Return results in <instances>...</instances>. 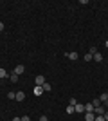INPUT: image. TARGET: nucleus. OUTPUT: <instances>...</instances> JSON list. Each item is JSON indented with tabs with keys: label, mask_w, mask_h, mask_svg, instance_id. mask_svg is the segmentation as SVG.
<instances>
[{
	"label": "nucleus",
	"mask_w": 108,
	"mask_h": 121,
	"mask_svg": "<svg viewBox=\"0 0 108 121\" xmlns=\"http://www.w3.org/2000/svg\"><path fill=\"white\" fill-rule=\"evenodd\" d=\"M67 56H68V60H72V61H76L77 58H79V54H77L76 51H72V52H67Z\"/></svg>",
	"instance_id": "6"
},
{
	"label": "nucleus",
	"mask_w": 108,
	"mask_h": 121,
	"mask_svg": "<svg viewBox=\"0 0 108 121\" xmlns=\"http://www.w3.org/2000/svg\"><path fill=\"white\" fill-rule=\"evenodd\" d=\"M15 72H16L18 76L24 74V72H25V67H24V65H16V67H15Z\"/></svg>",
	"instance_id": "7"
},
{
	"label": "nucleus",
	"mask_w": 108,
	"mask_h": 121,
	"mask_svg": "<svg viewBox=\"0 0 108 121\" xmlns=\"http://www.w3.org/2000/svg\"><path fill=\"white\" fill-rule=\"evenodd\" d=\"M7 98L9 99H16V92H7Z\"/></svg>",
	"instance_id": "17"
},
{
	"label": "nucleus",
	"mask_w": 108,
	"mask_h": 121,
	"mask_svg": "<svg viewBox=\"0 0 108 121\" xmlns=\"http://www.w3.org/2000/svg\"><path fill=\"white\" fill-rule=\"evenodd\" d=\"M34 83H36V85H38V87H41V85H43V83H45V76H36V78H34Z\"/></svg>",
	"instance_id": "1"
},
{
	"label": "nucleus",
	"mask_w": 108,
	"mask_h": 121,
	"mask_svg": "<svg viewBox=\"0 0 108 121\" xmlns=\"http://www.w3.org/2000/svg\"><path fill=\"white\" fill-rule=\"evenodd\" d=\"M104 112H106L104 107H96V108H94V114H96V116H103Z\"/></svg>",
	"instance_id": "3"
},
{
	"label": "nucleus",
	"mask_w": 108,
	"mask_h": 121,
	"mask_svg": "<svg viewBox=\"0 0 108 121\" xmlns=\"http://www.w3.org/2000/svg\"><path fill=\"white\" fill-rule=\"evenodd\" d=\"M74 110H76L77 114H83V112H85V105H83V103H76V105H74Z\"/></svg>",
	"instance_id": "2"
},
{
	"label": "nucleus",
	"mask_w": 108,
	"mask_h": 121,
	"mask_svg": "<svg viewBox=\"0 0 108 121\" xmlns=\"http://www.w3.org/2000/svg\"><path fill=\"white\" fill-rule=\"evenodd\" d=\"M85 121H96V114L94 112H85Z\"/></svg>",
	"instance_id": "4"
},
{
	"label": "nucleus",
	"mask_w": 108,
	"mask_h": 121,
	"mask_svg": "<svg viewBox=\"0 0 108 121\" xmlns=\"http://www.w3.org/2000/svg\"><path fill=\"white\" fill-rule=\"evenodd\" d=\"M40 121H49V117H47V116H41V117H40Z\"/></svg>",
	"instance_id": "22"
},
{
	"label": "nucleus",
	"mask_w": 108,
	"mask_h": 121,
	"mask_svg": "<svg viewBox=\"0 0 108 121\" xmlns=\"http://www.w3.org/2000/svg\"><path fill=\"white\" fill-rule=\"evenodd\" d=\"M76 103H77V99H76V98H70V101H68V105H76Z\"/></svg>",
	"instance_id": "19"
},
{
	"label": "nucleus",
	"mask_w": 108,
	"mask_h": 121,
	"mask_svg": "<svg viewBox=\"0 0 108 121\" xmlns=\"http://www.w3.org/2000/svg\"><path fill=\"white\" fill-rule=\"evenodd\" d=\"M13 121H22V119H20V117H13Z\"/></svg>",
	"instance_id": "25"
},
{
	"label": "nucleus",
	"mask_w": 108,
	"mask_h": 121,
	"mask_svg": "<svg viewBox=\"0 0 108 121\" xmlns=\"http://www.w3.org/2000/svg\"><path fill=\"white\" fill-rule=\"evenodd\" d=\"M92 105H94V108H96V107H101V99H99V98H96V99L92 101Z\"/></svg>",
	"instance_id": "16"
},
{
	"label": "nucleus",
	"mask_w": 108,
	"mask_h": 121,
	"mask_svg": "<svg viewBox=\"0 0 108 121\" xmlns=\"http://www.w3.org/2000/svg\"><path fill=\"white\" fill-rule=\"evenodd\" d=\"M0 78H9V74H7L5 69H0Z\"/></svg>",
	"instance_id": "15"
},
{
	"label": "nucleus",
	"mask_w": 108,
	"mask_h": 121,
	"mask_svg": "<svg viewBox=\"0 0 108 121\" xmlns=\"http://www.w3.org/2000/svg\"><path fill=\"white\" fill-rule=\"evenodd\" d=\"M25 99V92H16V101H24Z\"/></svg>",
	"instance_id": "8"
},
{
	"label": "nucleus",
	"mask_w": 108,
	"mask_h": 121,
	"mask_svg": "<svg viewBox=\"0 0 108 121\" xmlns=\"http://www.w3.org/2000/svg\"><path fill=\"white\" fill-rule=\"evenodd\" d=\"M85 112H94V105L92 103H87V105H85Z\"/></svg>",
	"instance_id": "12"
},
{
	"label": "nucleus",
	"mask_w": 108,
	"mask_h": 121,
	"mask_svg": "<svg viewBox=\"0 0 108 121\" xmlns=\"http://www.w3.org/2000/svg\"><path fill=\"white\" fill-rule=\"evenodd\" d=\"M92 58H94V56L90 54V52H87V54H85V60H87V61H90V60H92Z\"/></svg>",
	"instance_id": "18"
},
{
	"label": "nucleus",
	"mask_w": 108,
	"mask_h": 121,
	"mask_svg": "<svg viewBox=\"0 0 108 121\" xmlns=\"http://www.w3.org/2000/svg\"><path fill=\"white\" fill-rule=\"evenodd\" d=\"M103 117H104V121H108V110H106V112L103 114Z\"/></svg>",
	"instance_id": "23"
},
{
	"label": "nucleus",
	"mask_w": 108,
	"mask_h": 121,
	"mask_svg": "<svg viewBox=\"0 0 108 121\" xmlns=\"http://www.w3.org/2000/svg\"><path fill=\"white\" fill-rule=\"evenodd\" d=\"M65 112H67V114H74V112H76L74 110V105H68L67 108H65Z\"/></svg>",
	"instance_id": "14"
},
{
	"label": "nucleus",
	"mask_w": 108,
	"mask_h": 121,
	"mask_svg": "<svg viewBox=\"0 0 108 121\" xmlns=\"http://www.w3.org/2000/svg\"><path fill=\"white\" fill-rule=\"evenodd\" d=\"M0 31H4V22H0Z\"/></svg>",
	"instance_id": "24"
},
{
	"label": "nucleus",
	"mask_w": 108,
	"mask_h": 121,
	"mask_svg": "<svg viewBox=\"0 0 108 121\" xmlns=\"http://www.w3.org/2000/svg\"><path fill=\"white\" fill-rule=\"evenodd\" d=\"M9 78H11V81H13V83H16V81H18V74H16V72L9 74Z\"/></svg>",
	"instance_id": "13"
},
{
	"label": "nucleus",
	"mask_w": 108,
	"mask_h": 121,
	"mask_svg": "<svg viewBox=\"0 0 108 121\" xmlns=\"http://www.w3.org/2000/svg\"><path fill=\"white\" fill-rule=\"evenodd\" d=\"M96 121H104V117L103 116H96Z\"/></svg>",
	"instance_id": "21"
},
{
	"label": "nucleus",
	"mask_w": 108,
	"mask_h": 121,
	"mask_svg": "<svg viewBox=\"0 0 108 121\" xmlns=\"http://www.w3.org/2000/svg\"><path fill=\"white\" fill-rule=\"evenodd\" d=\"M92 60H94V61H101V60H103V54H101V52H96Z\"/></svg>",
	"instance_id": "9"
},
{
	"label": "nucleus",
	"mask_w": 108,
	"mask_h": 121,
	"mask_svg": "<svg viewBox=\"0 0 108 121\" xmlns=\"http://www.w3.org/2000/svg\"><path fill=\"white\" fill-rule=\"evenodd\" d=\"M99 99H101V103H104V107H108V92H103L99 96Z\"/></svg>",
	"instance_id": "5"
},
{
	"label": "nucleus",
	"mask_w": 108,
	"mask_h": 121,
	"mask_svg": "<svg viewBox=\"0 0 108 121\" xmlns=\"http://www.w3.org/2000/svg\"><path fill=\"white\" fill-rule=\"evenodd\" d=\"M20 119H22V121H31V117H29V116H22Z\"/></svg>",
	"instance_id": "20"
},
{
	"label": "nucleus",
	"mask_w": 108,
	"mask_h": 121,
	"mask_svg": "<svg viewBox=\"0 0 108 121\" xmlns=\"http://www.w3.org/2000/svg\"><path fill=\"white\" fill-rule=\"evenodd\" d=\"M41 89H43V92H49V91L52 89V87H51V83H47V81H45V83L41 85Z\"/></svg>",
	"instance_id": "10"
},
{
	"label": "nucleus",
	"mask_w": 108,
	"mask_h": 121,
	"mask_svg": "<svg viewBox=\"0 0 108 121\" xmlns=\"http://www.w3.org/2000/svg\"><path fill=\"white\" fill-rule=\"evenodd\" d=\"M34 94H36V96H41V94H43V89L36 85V87H34Z\"/></svg>",
	"instance_id": "11"
}]
</instances>
